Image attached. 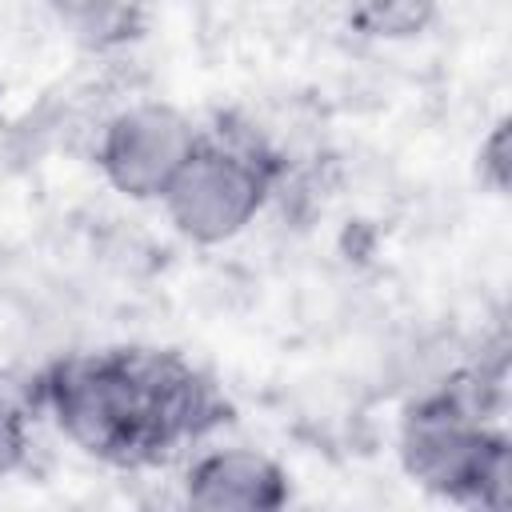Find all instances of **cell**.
Listing matches in <instances>:
<instances>
[{
	"label": "cell",
	"mask_w": 512,
	"mask_h": 512,
	"mask_svg": "<svg viewBox=\"0 0 512 512\" xmlns=\"http://www.w3.org/2000/svg\"><path fill=\"white\" fill-rule=\"evenodd\" d=\"M288 496L292 484L280 460L248 444L208 448L184 472V500L204 512H272Z\"/></svg>",
	"instance_id": "5b68a950"
},
{
	"label": "cell",
	"mask_w": 512,
	"mask_h": 512,
	"mask_svg": "<svg viewBox=\"0 0 512 512\" xmlns=\"http://www.w3.org/2000/svg\"><path fill=\"white\" fill-rule=\"evenodd\" d=\"M40 404L68 444L112 468L160 464L224 420L216 388L160 348H104L60 360L40 380Z\"/></svg>",
	"instance_id": "6da1fadb"
},
{
	"label": "cell",
	"mask_w": 512,
	"mask_h": 512,
	"mask_svg": "<svg viewBox=\"0 0 512 512\" xmlns=\"http://www.w3.org/2000/svg\"><path fill=\"white\" fill-rule=\"evenodd\" d=\"M480 180L492 188V192H504L508 188V176H512V160H508V120H496L492 132L480 140Z\"/></svg>",
	"instance_id": "9c48e42d"
},
{
	"label": "cell",
	"mask_w": 512,
	"mask_h": 512,
	"mask_svg": "<svg viewBox=\"0 0 512 512\" xmlns=\"http://www.w3.org/2000/svg\"><path fill=\"white\" fill-rule=\"evenodd\" d=\"M280 176L276 152L248 132H212L196 140L160 204L172 228L192 244H224L240 236L268 204Z\"/></svg>",
	"instance_id": "3957f363"
},
{
	"label": "cell",
	"mask_w": 512,
	"mask_h": 512,
	"mask_svg": "<svg viewBox=\"0 0 512 512\" xmlns=\"http://www.w3.org/2000/svg\"><path fill=\"white\" fill-rule=\"evenodd\" d=\"M200 140V128L172 104L140 100L120 108L96 140V164L104 180L128 200H160L172 176L184 168Z\"/></svg>",
	"instance_id": "277c9868"
},
{
	"label": "cell",
	"mask_w": 512,
	"mask_h": 512,
	"mask_svg": "<svg viewBox=\"0 0 512 512\" xmlns=\"http://www.w3.org/2000/svg\"><path fill=\"white\" fill-rule=\"evenodd\" d=\"M500 372L468 368L408 404L396 436L404 472L432 496L468 508H508L512 444L492 424Z\"/></svg>",
	"instance_id": "7a4b0ae2"
},
{
	"label": "cell",
	"mask_w": 512,
	"mask_h": 512,
	"mask_svg": "<svg viewBox=\"0 0 512 512\" xmlns=\"http://www.w3.org/2000/svg\"><path fill=\"white\" fill-rule=\"evenodd\" d=\"M52 20L84 48H120L144 32V0H44Z\"/></svg>",
	"instance_id": "8992f818"
},
{
	"label": "cell",
	"mask_w": 512,
	"mask_h": 512,
	"mask_svg": "<svg viewBox=\"0 0 512 512\" xmlns=\"http://www.w3.org/2000/svg\"><path fill=\"white\" fill-rule=\"evenodd\" d=\"M340 4H344V20L372 40L420 36L436 16V0H340Z\"/></svg>",
	"instance_id": "52a82bcc"
},
{
	"label": "cell",
	"mask_w": 512,
	"mask_h": 512,
	"mask_svg": "<svg viewBox=\"0 0 512 512\" xmlns=\"http://www.w3.org/2000/svg\"><path fill=\"white\" fill-rule=\"evenodd\" d=\"M28 460V416L20 404L0 396V480Z\"/></svg>",
	"instance_id": "ba28073f"
}]
</instances>
